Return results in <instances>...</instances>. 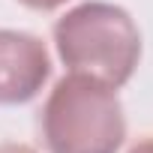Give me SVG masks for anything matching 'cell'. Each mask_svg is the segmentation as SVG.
I'll use <instances>...</instances> for the list:
<instances>
[{
  "mask_svg": "<svg viewBox=\"0 0 153 153\" xmlns=\"http://www.w3.org/2000/svg\"><path fill=\"white\" fill-rule=\"evenodd\" d=\"M42 138L51 153H117L126 117L114 87L81 72L60 78L42 105Z\"/></svg>",
  "mask_w": 153,
  "mask_h": 153,
  "instance_id": "2",
  "label": "cell"
},
{
  "mask_svg": "<svg viewBox=\"0 0 153 153\" xmlns=\"http://www.w3.org/2000/svg\"><path fill=\"white\" fill-rule=\"evenodd\" d=\"M51 75L45 42L33 33L0 30V105L30 102Z\"/></svg>",
  "mask_w": 153,
  "mask_h": 153,
  "instance_id": "3",
  "label": "cell"
},
{
  "mask_svg": "<svg viewBox=\"0 0 153 153\" xmlns=\"http://www.w3.org/2000/svg\"><path fill=\"white\" fill-rule=\"evenodd\" d=\"M129 153H153V138H144V141H138Z\"/></svg>",
  "mask_w": 153,
  "mask_h": 153,
  "instance_id": "6",
  "label": "cell"
},
{
  "mask_svg": "<svg viewBox=\"0 0 153 153\" xmlns=\"http://www.w3.org/2000/svg\"><path fill=\"white\" fill-rule=\"evenodd\" d=\"M0 153H36V150H33V147H27V144L6 141V144H0Z\"/></svg>",
  "mask_w": 153,
  "mask_h": 153,
  "instance_id": "5",
  "label": "cell"
},
{
  "mask_svg": "<svg viewBox=\"0 0 153 153\" xmlns=\"http://www.w3.org/2000/svg\"><path fill=\"white\" fill-rule=\"evenodd\" d=\"M54 42L69 72L123 87L141 60V33L132 15L114 3L87 0L54 24Z\"/></svg>",
  "mask_w": 153,
  "mask_h": 153,
  "instance_id": "1",
  "label": "cell"
},
{
  "mask_svg": "<svg viewBox=\"0 0 153 153\" xmlns=\"http://www.w3.org/2000/svg\"><path fill=\"white\" fill-rule=\"evenodd\" d=\"M18 3H24V6H30V9H39V12H48V9L63 6L66 0H18Z\"/></svg>",
  "mask_w": 153,
  "mask_h": 153,
  "instance_id": "4",
  "label": "cell"
}]
</instances>
